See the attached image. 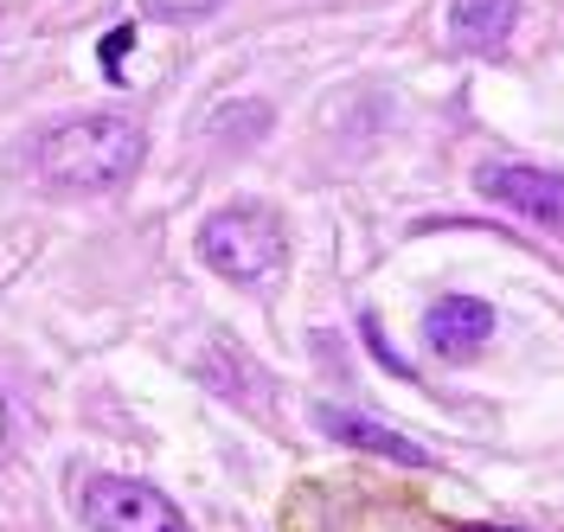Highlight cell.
Wrapping results in <instances>:
<instances>
[{
    "mask_svg": "<svg viewBox=\"0 0 564 532\" xmlns=\"http://www.w3.org/2000/svg\"><path fill=\"white\" fill-rule=\"evenodd\" d=\"M148 135L129 116H70L39 142V174L65 193H109L141 167Z\"/></svg>",
    "mask_w": 564,
    "mask_h": 532,
    "instance_id": "6da1fadb",
    "label": "cell"
},
{
    "mask_svg": "<svg viewBox=\"0 0 564 532\" xmlns=\"http://www.w3.org/2000/svg\"><path fill=\"white\" fill-rule=\"evenodd\" d=\"M199 257L218 276H231V283H245V289H263L289 263V231L263 206H218L199 225Z\"/></svg>",
    "mask_w": 564,
    "mask_h": 532,
    "instance_id": "7a4b0ae2",
    "label": "cell"
},
{
    "mask_svg": "<svg viewBox=\"0 0 564 532\" xmlns=\"http://www.w3.org/2000/svg\"><path fill=\"white\" fill-rule=\"evenodd\" d=\"M77 513L90 532H186L174 500L129 475H90L77 488Z\"/></svg>",
    "mask_w": 564,
    "mask_h": 532,
    "instance_id": "3957f363",
    "label": "cell"
},
{
    "mask_svg": "<svg viewBox=\"0 0 564 532\" xmlns=\"http://www.w3.org/2000/svg\"><path fill=\"white\" fill-rule=\"evenodd\" d=\"M475 186L488 193L494 206H507V213L532 218V225H545V231H558L564 238V174L552 167H527V161H488Z\"/></svg>",
    "mask_w": 564,
    "mask_h": 532,
    "instance_id": "277c9868",
    "label": "cell"
},
{
    "mask_svg": "<svg viewBox=\"0 0 564 532\" xmlns=\"http://www.w3.org/2000/svg\"><path fill=\"white\" fill-rule=\"evenodd\" d=\"M520 20V0H443V45L462 58H500Z\"/></svg>",
    "mask_w": 564,
    "mask_h": 532,
    "instance_id": "5b68a950",
    "label": "cell"
},
{
    "mask_svg": "<svg viewBox=\"0 0 564 532\" xmlns=\"http://www.w3.org/2000/svg\"><path fill=\"white\" fill-rule=\"evenodd\" d=\"M423 340L436 359H475L494 340V308L475 295H443L430 315H423Z\"/></svg>",
    "mask_w": 564,
    "mask_h": 532,
    "instance_id": "8992f818",
    "label": "cell"
},
{
    "mask_svg": "<svg viewBox=\"0 0 564 532\" xmlns=\"http://www.w3.org/2000/svg\"><path fill=\"white\" fill-rule=\"evenodd\" d=\"M315 424H321V436H334V443H347V449L404 462V468H430V449H417L411 436H398V430L379 424V417H359V411H340V404H321Z\"/></svg>",
    "mask_w": 564,
    "mask_h": 532,
    "instance_id": "52a82bcc",
    "label": "cell"
},
{
    "mask_svg": "<svg viewBox=\"0 0 564 532\" xmlns=\"http://www.w3.org/2000/svg\"><path fill=\"white\" fill-rule=\"evenodd\" d=\"M141 13H148V20H206V13H218V7H225V0H135Z\"/></svg>",
    "mask_w": 564,
    "mask_h": 532,
    "instance_id": "ba28073f",
    "label": "cell"
},
{
    "mask_svg": "<svg viewBox=\"0 0 564 532\" xmlns=\"http://www.w3.org/2000/svg\"><path fill=\"white\" fill-rule=\"evenodd\" d=\"M129 45H135V26H116V33L104 39V72L109 77H122L116 65H122V52H129Z\"/></svg>",
    "mask_w": 564,
    "mask_h": 532,
    "instance_id": "9c48e42d",
    "label": "cell"
},
{
    "mask_svg": "<svg viewBox=\"0 0 564 532\" xmlns=\"http://www.w3.org/2000/svg\"><path fill=\"white\" fill-rule=\"evenodd\" d=\"M462 532H513V526H462Z\"/></svg>",
    "mask_w": 564,
    "mask_h": 532,
    "instance_id": "30bf717a",
    "label": "cell"
},
{
    "mask_svg": "<svg viewBox=\"0 0 564 532\" xmlns=\"http://www.w3.org/2000/svg\"><path fill=\"white\" fill-rule=\"evenodd\" d=\"M0 436H7V398H0Z\"/></svg>",
    "mask_w": 564,
    "mask_h": 532,
    "instance_id": "8fae6325",
    "label": "cell"
}]
</instances>
